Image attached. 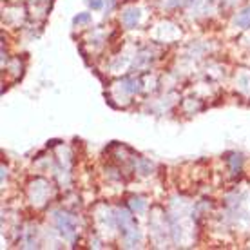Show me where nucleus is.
Returning <instances> with one entry per match:
<instances>
[{
	"label": "nucleus",
	"mask_w": 250,
	"mask_h": 250,
	"mask_svg": "<svg viewBox=\"0 0 250 250\" xmlns=\"http://www.w3.org/2000/svg\"><path fill=\"white\" fill-rule=\"evenodd\" d=\"M87 4L93 7V9H100V7L104 6V0H87Z\"/></svg>",
	"instance_id": "nucleus-3"
},
{
	"label": "nucleus",
	"mask_w": 250,
	"mask_h": 250,
	"mask_svg": "<svg viewBox=\"0 0 250 250\" xmlns=\"http://www.w3.org/2000/svg\"><path fill=\"white\" fill-rule=\"evenodd\" d=\"M58 227H60V229H62V232H65V234H73V229H75V227H73V223H71V219L67 218V216H65V214H60V216H58Z\"/></svg>",
	"instance_id": "nucleus-1"
},
{
	"label": "nucleus",
	"mask_w": 250,
	"mask_h": 250,
	"mask_svg": "<svg viewBox=\"0 0 250 250\" xmlns=\"http://www.w3.org/2000/svg\"><path fill=\"white\" fill-rule=\"evenodd\" d=\"M236 24L241 25V27H249L250 25V7H247L243 13H239L236 17Z\"/></svg>",
	"instance_id": "nucleus-2"
}]
</instances>
